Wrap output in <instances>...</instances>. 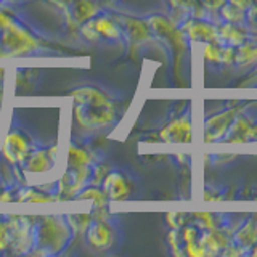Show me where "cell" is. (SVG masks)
I'll return each mask as SVG.
<instances>
[{
  "instance_id": "cell-1",
  "label": "cell",
  "mask_w": 257,
  "mask_h": 257,
  "mask_svg": "<svg viewBox=\"0 0 257 257\" xmlns=\"http://www.w3.org/2000/svg\"><path fill=\"white\" fill-rule=\"evenodd\" d=\"M74 114L77 122L85 128L101 127L111 124L114 120L112 106H87V104H77L74 108Z\"/></svg>"
},
{
  "instance_id": "cell-2",
  "label": "cell",
  "mask_w": 257,
  "mask_h": 257,
  "mask_svg": "<svg viewBox=\"0 0 257 257\" xmlns=\"http://www.w3.org/2000/svg\"><path fill=\"white\" fill-rule=\"evenodd\" d=\"M243 108H228L219 114H215L212 117H209L204 124V142L206 143H212V142H217L225 137V134L228 132V128L233 122V119H235Z\"/></svg>"
},
{
  "instance_id": "cell-3",
  "label": "cell",
  "mask_w": 257,
  "mask_h": 257,
  "mask_svg": "<svg viewBox=\"0 0 257 257\" xmlns=\"http://www.w3.org/2000/svg\"><path fill=\"white\" fill-rule=\"evenodd\" d=\"M2 42L10 48L13 55H21V53H28L31 50H34L37 47V42L32 39L26 31L10 24L7 26L2 36Z\"/></svg>"
},
{
  "instance_id": "cell-4",
  "label": "cell",
  "mask_w": 257,
  "mask_h": 257,
  "mask_svg": "<svg viewBox=\"0 0 257 257\" xmlns=\"http://www.w3.org/2000/svg\"><path fill=\"white\" fill-rule=\"evenodd\" d=\"M182 31L188 36L190 40L193 42H219V29L214 24L203 21L199 18L188 20L183 24Z\"/></svg>"
},
{
  "instance_id": "cell-5",
  "label": "cell",
  "mask_w": 257,
  "mask_h": 257,
  "mask_svg": "<svg viewBox=\"0 0 257 257\" xmlns=\"http://www.w3.org/2000/svg\"><path fill=\"white\" fill-rule=\"evenodd\" d=\"M254 120L247 116L238 114L228 128V132L225 134L223 142L231 143V145H239V143H249L252 140V132H254Z\"/></svg>"
},
{
  "instance_id": "cell-6",
  "label": "cell",
  "mask_w": 257,
  "mask_h": 257,
  "mask_svg": "<svg viewBox=\"0 0 257 257\" xmlns=\"http://www.w3.org/2000/svg\"><path fill=\"white\" fill-rule=\"evenodd\" d=\"M161 139L166 143H190L191 142V122L188 117L172 120L161 131Z\"/></svg>"
},
{
  "instance_id": "cell-7",
  "label": "cell",
  "mask_w": 257,
  "mask_h": 257,
  "mask_svg": "<svg viewBox=\"0 0 257 257\" xmlns=\"http://www.w3.org/2000/svg\"><path fill=\"white\" fill-rule=\"evenodd\" d=\"M66 236H68V230L64 225L60 227L58 220L52 219V217H45L42 228H40V244L55 246V249H58L63 246Z\"/></svg>"
},
{
  "instance_id": "cell-8",
  "label": "cell",
  "mask_w": 257,
  "mask_h": 257,
  "mask_svg": "<svg viewBox=\"0 0 257 257\" xmlns=\"http://www.w3.org/2000/svg\"><path fill=\"white\" fill-rule=\"evenodd\" d=\"M199 244L206 249L207 254H219L230 244V235L219 228L206 230L204 235L199 236Z\"/></svg>"
},
{
  "instance_id": "cell-9",
  "label": "cell",
  "mask_w": 257,
  "mask_h": 257,
  "mask_svg": "<svg viewBox=\"0 0 257 257\" xmlns=\"http://www.w3.org/2000/svg\"><path fill=\"white\" fill-rule=\"evenodd\" d=\"M219 29V37L227 42V45L231 47H239L249 39V31L243 26V24H235V23H225Z\"/></svg>"
},
{
  "instance_id": "cell-10",
  "label": "cell",
  "mask_w": 257,
  "mask_h": 257,
  "mask_svg": "<svg viewBox=\"0 0 257 257\" xmlns=\"http://www.w3.org/2000/svg\"><path fill=\"white\" fill-rule=\"evenodd\" d=\"M233 241L243 249H251L257 243V212L252 214L251 219L235 233Z\"/></svg>"
},
{
  "instance_id": "cell-11",
  "label": "cell",
  "mask_w": 257,
  "mask_h": 257,
  "mask_svg": "<svg viewBox=\"0 0 257 257\" xmlns=\"http://www.w3.org/2000/svg\"><path fill=\"white\" fill-rule=\"evenodd\" d=\"M72 98L77 104H87V106H112L108 96L95 88H79L72 92Z\"/></svg>"
},
{
  "instance_id": "cell-12",
  "label": "cell",
  "mask_w": 257,
  "mask_h": 257,
  "mask_svg": "<svg viewBox=\"0 0 257 257\" xmlns=\"http://www.w3.org/2000/svg\"><path fill=\"white\" fill-rule=\"evenodd\" d=\"M28 153V143L18 134H10L4 143V155L8 161H21Z\"/></svg>"
},
{
  "instance_id": "cell-13",
  "label": "cell",
  "mask_w": 257,
  "mask_h": 257,
  "mask_svg": "<svg viewBox=\"0 0 257 257\" xmlns=\"http://www.w3.org/2000/svg\"><path fill=\"white\" fill-rule=\"evenodd\" d=\"M104 190L111 199H124L131 193V185L120 174H109L104 179Z\"/></svg>"
},
{
  "instance_id": "cell-14",
  "label": "cell",
  "mask_w": 257,
  "mask_h": 257,
  "mask_svg": "<svg viewBox=\"0 0 257 257\" xmlns=\"http://www.w3.org/2000/svg\"><path fill=\"white\" fill-rule=\"evenodd\" d=\"M239 68H251L257 64V42L246 40L244 44L236 47V61Z\"/></svg>"
},
{
  "instance_id": "cell-15",
  "label": "cell",
  "mask_w": 257,
  "mask_h": 257,
  "mask_svg": "<svg viewBox=\"0 0 257 257\" xmlns=\"http://www.w3.org/2000/svg\"><path fill=\"white\" fill-rule=\"evenodd\" d=\"M120 21L125 24V31L132 42H142V40H147L150 37L148 23L132 18H120Z\"/></svg>"
},
{
  "instance_id": "cell-16",
  "label": "cell",
  "mask_w": 257,
  "mask_h": 257,
  "mask_svg": "<svg viewBox=\"0 0 257 257\" xmlns=\"http://www.w3.org/2000/svg\"><path fill=\"white\" fill-rule=\"evenodd\" d=\"M88 241L93 247H98L103 249L109 246V241H111V231L104 223H95L88 230Z\"/></svg>"
},
{
  "instance_id": "cell-17",
  "label": "cell",
  "mask_w": 257,
  "mask_h": 257,
  "mask_svg": "<svg viewBox=\"0 0 257 257\" xmlns=\"http://www.w3.org/2000/svg\"><path fill=\"white\" fill-rule=\"evenodd\" d=\"M96 12H98V7L90 2V0H79V2L72 5V12L69 15L74 16L76 23H84L93 18Z\"/></svg>"
},
{
  "instance_id": "cell-18",
  "label": "cell",
  "mask_w": 257,
  "mask_h": 257,
  "mask_svg": "<svg viewBox=\"0 0 257 257\" xmlns=\"http://www.w3.org/2000/svg\"><path fill=\"white\" fill-rule=\"evenodd\" d=\"M90 23L98 36H104L108 39H119V36H120L119 28L108 18H96Z\"/></svg>"
},
{
  "instance_id": "cell-19",
  "label": "cell",
  "mask_w": 257,
  "mask_h": 257,
  "mask_svg": "<svg viewBox=\"0 0 257 257\" xmlns=\"http://www.w3.org/2000/svg\"><path fill=\"white\" fill-rule=\"evenodd\" d=\"M220 13H222V18L227 23L243 24L246 21V13L243 10H239V8H236L235 5L228 4V2L220 8Z\"/></svg>"
},
{
  "instance_id": "cell-20",
  "label": "cell",
  "mask_w": 257,
  "mask_h": 257,
  "mask_svg": "<svg viewBox=\"0 0 257 257\" xmlns=\"http://www.w3.org/2000/svg\"><path fill=\"white\" fill-rule=\"evenodd\" d=\"M88 161H90V156L87 155V151L76 148V147H72L69 150V164H71V167H74L76 171L88 166Z\"/></svg>"
},
{
  "instance_id": "cell-21",
  "label": "cell",
  "mask_w": 257,
  "mask_h": 257,
  "mask_svg": "<svg viewBox=\"0 0 257 257\" xmlns=\"http://www.w3.org/2000/svg\"><path fill=\"white\" fill-rule=\"evenodd\" d=\"M204 60L211 64H219L222 60V45L219 42H207L204 47Z\"/></svg>"
},
{
  "instance_id": "cell-22",
  "label": "cell",
  "mask_w": 257,
  "mask_h": 257,
  "mask_svg": "<svg viewBox=\"0 0 257 257\" xmlns=\"http://www.w3.org/2000/svg\"><path fill=\"white\" fill-rule=\"evenodd\" d=\"M28 167L31 171L34 172H44L48 169V156H47V151H39L36 155H32L29 163H28Z\"/></svg>"
},
{
  "instance_id": "cell-23",
  "label": "cell",
  "mask_w": 257,
  "mask_h": 257,
  "mask_svg": "<svg viewBox=\"0 0 257 257\" xmlns=\"http://www.w3.org/2000/svg\"><path fill=\"white\" fill-rule=\"evenodd\" d=\"M195 217L198 219V223L201 228L204 230H212V228H219V223H217V219L214 214L209 212H198L195 214Z\"/></svg>"
},
{
  "instance_id": "cell-24",
  "label": "cell",
  "mask_w": 257,
  "mask_h": 257,
  "mask_svg": "<svg viewBox=\"0 0 257 257\" xmlns=\"http://www.w3.org/2000/svg\"><path fill=\"white\" fill-rule=\"evenodd\" d=\"M235 61H236V47H231V45L222 47L220 63H223L225 66H231V64H235Z\"/></svg>"
},
{
  "instance_id": "cell-25",
  "label": "cell",
  "mask_w": 257,
  "mask_h": 257,
  "mask_svg": "<svg viewBox=\"0 0 257 257\" xmlns=\"http://www.w3.org/2000/svg\"><path fill=\"white\" fill-rule=\"evenodd\" d=\"M182 241L185 244H188V243H195V241L199 239V233L196 228H193V227H185L182 230V235H180Z\"/></svg>"
},
{
  "instance_id": "cell-26",
  "label": "cell",
  "mask_w": 257,
  "mask_h": 257,
  "mask_svg": "<svg viewBox=\"0 0 257 257\" xmlns=\"http://www.w3.org/2000/svg\"><path fill=\"white\" fill-rule=\"evenodd\" d=\"M185 214H179V212H175V214H167V222L169 225H171L172 228H180L182 225L185 223Z\"/></svg>"
},
{
  "instance_id": "cell-27",
  "label": "cell",
  "mask_w": 257,
  "mask_h": 257,
  "mask_svg": "<svg viewBox=\"0 0 257 257\" xmlns=\"http://www.w3.org/2000/svg\"><path fill=\"white\" fill-rule=\"evenodd\" d=\"M80 198L82 199H96V201H100V204L103 206V193H100L98 190H93V188L87 190L80 195Z\"/></svg>"
},
{
  "instance_id": "cell-28",
  "label": "cell",
  "mask_w": 257,
  "mask_h": 257,
  "mask_svg": "<svg viewBox=\"0 0 257 257\" xmlns=\"http://www.w3.org/2000/svg\"><path fill=\"white\" fill-rule=\"evenodd\" d=\"M227 2L228 0H203V5L207 8V10L215 12V10H219V8H222Z\"/></svg>"
},
{
  "instance_id": "cell-29",
  "label": "cell",
  "mask_w": 257,
  "mask_h": 257,
  "mask_svg": "<svg viewBox=\"0 0 257 257\" xmlns=\"http://www.w3.org/2000/svg\"><path fill=\"white\" fill-rule=\"evenodd\" d=\"M106 174H108V169L104 167V166H101L100 169H96V171H95V177H93L92 183H93V185H98V183H101L104 177H106Z\"/></svg>"
},
{
  "instance_id": "cell-30",
  "label": "cell",
  "mask_w": 257,
  "mask_h": 257,
  "mask_svg": "<svg viewBox=\"0 0 257 257\" xmlns=\"http://www.w3.org/2000/svg\"><path fill=\"white\" fill-rule=\"evenodd\" d=\"M228 4L235 5L236 8H239V10H243V12H247V8L252 5V0H228Z\"/></svg>"
},
{
  "instance_id": "cell-31",
  "label": "cell",
  "mask_w": 257,
  "mask_h": 257,
  "mask_svg": "<svg viewBox=\"0 0 257 257\" xmlns=\"http://www.w3.org/2000/svg\"><path fill=\"white\" fill-rule=\"evenodd\" d=\"M52 4H56L58 7H63V8H66L69 5H74L76 2H79V0H50Z\"/></svg>"
},
{
  "instance_id": "cell-32",
  "label": "cell",
  "mask_w": 257,
  "mask_h": 257,
  "mask_svg": "<svg viewBox=\"0 0 257 257\" xmlns=\"http://www.w3.org/2000/svg\"><path fill=\"white\" fill-rule=\"evenodd\" d=\"M7 227L5 225H2V227H0V249L2 247H5V244H7Z\"/></svg>"
},
{
  "instance_id": "cell-33",
  "label": "cell",
  "mask_w": 257,
  "mask_h": 257,
  "mask_svg": "<svg viewBox=\"0 0 257 257\" xmlns=\"http://www.w3.org/2000/svg\"><path fill=\"white\" fill-rule=\"evenodd\" d=\"M252 140H255V143H257V124H254V132H252Z\"/></svg>"
},
{
  "instance_id": "cell-34",
  "label": "cell",
  "mask_w": 257,
  "mask_h": 257,
  "mask_svg": "<svg viewBox=\"0 0 257 257\" xmlns=\"http://www.w3.org/2000/svg\"><path fill=\"white\" fill-rule=\"evenodd\" d=\"M252 255H255V257H257V243L252 246Z\"/></svg>"
},
{
  "instance_id": "cell-35",
  "label": "cell",
  "mask_w": 257,
  "mask_h": 257,
  "mask_svg": "<svg viewBox=\"0 0 257 257\" xmlns=\"http://www.w3.org/2000/svg\"><path fill=\"white\" fill-rule=\"evenodd\" d=\"M252 5H255V7H257V0H252Z\"/></svg>"
},
{
  "instance_id": "cell-36",
  "label": "cell",
  "mask_w": 257,
  "mask_h": 257,
  "mask_svg": "<svg viewBox=\"0 0 257 257\" xmlns=\"http://www.w3.org/2000/svg\"><path fill=\"white\" fill-rule=\"evenodd\" d=\"M254 23H255V26H257V18H255V21H254Z\"/></svg>"
}]
</instances>
